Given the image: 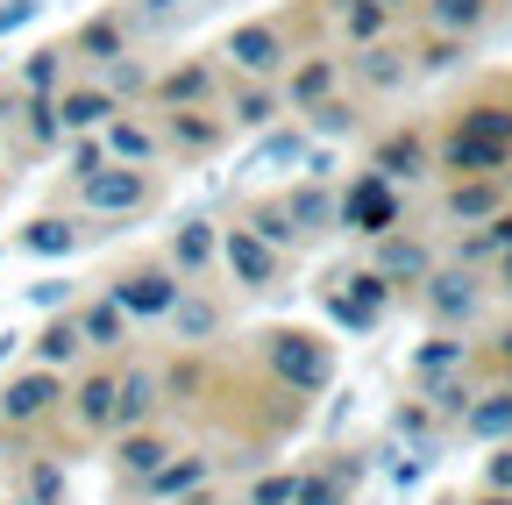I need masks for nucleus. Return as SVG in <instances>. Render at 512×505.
Wrapping results in <instances>:
<instances>
[{
  "label": "nucleus",
  "mask_w": 512,
  "mask_h": 505,
  "mask_svg": "<svg viewBox=\"0 0 512 505\" xmlns=\"http://www.w3.org/2000/svg\"><path fill=\"white\" fill-rule=\"evenodd\" d=\"M221 57H228L242 79H278V72L292 65V43H285L278 22H242V29H228Z\"/></svg>",
  "instance_id": "nucleus-1"
},
{
  "label": "nucleus",
  "mask_w": 512,
  "mask_h": 505,
  "mask_svg": "<svg viewBox=\"0 0 512 505\" xmlns=\"http://www.w3.org/2000/svg\"><path fill=\"white\" fill-rule=\"evenodd\" d=\"M335 221L356 228V235H370V242H377V235H392V228H399V193H392V178L363 171L349 193L335 200Z\"/></svg>",
  "instance_id": "nucleus-2"
},
{
  "label": "nucleus",
  "mask_w": 512,
  "mask_h": 505,
  "mask_svg": "<svg viewBox=\"0 0 512 505\" xmlns=\"http://www.w3.org/2000/svg\"><path fill=\"white\" fill-rule=\"evenodd\" d=\"M271 370L285 377L292 392H328L335 356H328V342H313V335H299V328H278V335H271Z\"/></svg>",
  "instance_id": "nucleus-3"
},
{
  "label": "nucleus",
  "mask_w": 512,
  "mask_h": 505,
  "mask_svg": "<svg viewBox=\"0 0 512 505\" xmlns=\"http://www.w3.org/2000/svg\"><path fill=\"white\" fill-rule=\"evenodd\" d=\"M221 264L235 271V285H242V292H271V285H278V271H285V249H271L264 235L242 221V228H228V235H221Z\"/></svg>",
  "instance_id": "nucleus-4"
},
{
  "label": "nucleus",
  "mask_w": 512,
  "mask_h": 505,
  "mask_svg": "<svg viewBox=\"0 0 512 505\" xmlns=\"http://www.w3.org/2000/svg\"><path fill=\"white\" fill-rule=\"evenodd\" d=\"M79 193L93 214H143L150 207V171L143 164H100L93 178H79Z\"/></svg>",
  "instance_id": "nucleus-5"
},
{
  "label": "nucleus",
  "mask_w": 512,
  "mask_h": 505,
  "mask_svg": "<svg viewBox=\"0 0 512 505\" xmlns=\"http://www.w3.org/2000/svg\"><path fill=\"white\" fill-rule=\"evenodd\" d=\"M107 299H114L121 313H143V321H157V313L178 299V271H171V264H136V271H121V278L107 285Z\"/></svg>",
  "instance_id": "nucleus-6"
},
{
  "label": "nucleus",
  "mask_w": 512,
  "mask_h": 505,
  "mask_svg": "<svg viewBox=\"0 0 512 505\" xmlns=\"http://www.w3.org/2000/svg\"><path fill=\"white\" fill-rule=\"evenodd\" d=\"M50 107H57V129L64 136H93V129H107V121L121 114V100L107 86H57Z\"/></svg>",
  "instance_id": "nucleus-7"
},
{
  "label": "nucleus",
  "mask_w": 512,
  "mask_h": 505,
  "mask_svg": "<svg viewBox=\"0 0 512 505\" xmlns=\"http://www.w3.org/2000/svg\"><path fill=\"white\" fill-rule=\"evenodd\" d=\"M420 299H427V313H434L441 328H456V321H470V313H477V278H470L463 264H456V271L434 264V271L420 278Z\"/></svg>",
  "instance_id": "nucleus-8"
},
{
  "label": "nucleus",
  "mask_w": 512,
  "mask_h": 505,
  "mask_svg": "<svg viewBox=\"0 0 512 505\" xmlns=\"http://www.w3.org/2000/svg\"><path fill=\"white\" fill-rule=\"evenodd\" d=\"M57 399H64L57 370H22V377H8V385H0V420L29 427V420H43V413H50Z\"/></svg>",
  "instance_id": "nucleus-9"
},
{
  "label": "nucleus",
  "mask_w": 512,
  "mask_h": 505,
  "mask_svg": "<svg viewBox=\"0 0 512 505\" xmlns=\"http://www.w3.org/2000/svg\"><path fill=\"white\" fill-rule=\"evenodd\" d=\"M370 271H377L384 285H413V292H420V278L434 271V249H427L420 235H399V228H392V235H377V264H370Z\"/></svg>",
  "instance_id": "nucleus-10"
},
{
  "label": "nucleus",
  "mask_w": 512,
  "mask_h": 505,
  "mask_svg": "<svg viewBox=\"0 0 512 505\" xmlns=\"http://www.w3.org/2000/svg\"><path fill=\"white\" fill-rule=\"evenodd\" d=\"M93 136H100L107 164H150V157L164 150V136L150 129V121H136V114H114L107 129H93Z\"/></svg>",
  "instance_id": "nucleus-11"
},
{
  "label": "nucleus",
  "mask_w": 512,
  "mask_h": 505,
  "mask_svg": "<svg viewBox=\"0 0 512 505\" xmlns=\"http://www.w3.org/2000/svg\"><path fill=\"white\" fill-rule=\"evenodd\" d=\"M434 164H441V171H456V178H498V171L512 164V150H491V143H470L463 129H448Z\"/></svg>",
  "instance_id": "nucleus-12"
},
{
  "label": "nucleus",
  "mask_w": 512,
  "mask_h": 505,
  "mask_svg": "<svg viewBox=\"0 0 512 505\" xmlns=\"http://www.w3.org/2000/svg\"><path fill=\"white\" fill-rule=\"evenodd\" d=\"M221 136H228V121L207 114V107H171V121H164V143L171 150H192V157L221 150Z\"/></svg>",
  "instance_id": "nucleus-13"
},
{
  "label": "nucleus",
  "mask_w": 512,
  "mask_h": 505,
  "mask_svg": "<svg viewBox=\"0 0 512 505\" xmlns=\"http://www.w3.org/2000/svg\"><path fill=\"white\" fill-rule=\"evenodd\" d=\"M214 257H221V235H214V221H178V235H171V257H164V264H171L178 278H200Z\"/></svg>",
  "instance_id": "nucleus-14"
},
{
  "label": "nucleus",
  "mask_w": 512,
  "mask_h": 505,
  "mask_svg": "<svg viewBox=\"0 0 512 505\" xmlns=\"http://www.w3.org/2000/svg\"><path fill=\"white\" fill-rule=\"evenodd\" d=\"M342 285H349V292H335V313H342L349 328H377V313L392 306V285H384L377 271H356V278H342Z\"/></svg>",
  "instance_id": "nucleus-15"
},
{
  "label": "nucleus",
  "mask_w": 512,
  "mask_h": 505,
  "mask_svg": "<svg viewBox=\"0 0 512 505\" xmlns=\"http://www.w3.org/2000/svg\"><path fill=\"white\" fill-rule=\"evenodd\" d=\"M285 207V221H292V235H320V228H335V193L320 178H306V185H292V193L278 200Z\"/></svg>",
  "instance_id": "nucleus-16"
},
{
  "label": "nucleus",
  "mask_w": 512,
  "mask_h": 505,
  "mask_svg": "<svg viewBox=\"0 0 512 505\" xmlns=\"http://www.w3.org/2000/svg\"><path fill=\"white\" fill-rule=\"evenodd\" d=\"M164 321H171V335H178V342H214L221 306H214L207 292H185V285H178V299L164 306Z\"/></svg>",
  "instance_id": "nucleus-17"
},
{
  "label": "nucleus",
  "mask_w": 512,
  "mask_h": 505,
  "mask_svg": "<svg viewBox=\"0 0 512 505\" xmlns=\"http://www.w3.org/2000/svg\"><path fill=\"white\" fill-rule=\"evenodd\" d=\"M363 86H377V93H392V86H406L413 79V57L399 50V43H363V57L349 65Z\"/></svg>",
  "instance_id": "nucleus-18"
},
{
  "label": "nucleus",
  "mask_w": 512,
  "mask_h": 505,
  "mask_svg": "<svg viewBox=\"0 0 512 505\" xmlns=\"http://www.w3.org/2000/svg\"><path fill=\"white\" fill-rule=\"evenodd\" d=\"M498 15V0H427V22H434V36H477L484 22Z\"/></svg>",
  "instance_id": "nucleus-19"
},
{
  "label": "nucleus",
  "mask_w": 512,
  "mask_h": 505,
  "mask_svg": "<svg viewBox=\"0 0 512 505\" xmlns=\"http://www.w3.org/2000/svg\"><path fill=\"white\" fill-rule=\"evenodd\" d=\"M221 121H235V129H271V121H278V86L271 79H242Z\"/></svg>",
  "instance_id": "nucleus-20"
},
{
  "label": "nucleus",
  "mask_w": 512,
  "mask_h": 505,
  "mask_svg": "<svg viewBox=\"0 0 512 505\" xmlns=\"http://www.w3.org/2000/svg\"><path fill=\"white\" fill-rule=\"evenodd\" d=\"M150 93H157L164 107H207V93H214V65H178V72L150 79Z\"/></svg>",
  "instance_id": "nucleus-21"
},
{
  "label": "nucleus",
  "mask_w": 512,
  "mask_h": 505,
  "mask_svg": "<svg viewBox=\"0 0 512 505\" xmlns=\"http://www.w3.org/2000/svg\"><path fill=\"white\" fill-rule=\"evenodd\" d=\"M370 171L399 185V178H413V171H427V143H420V136H406V129H399V136H384V143L370 150Z\"/></svg>",
  "instance_id": "nucleus-22"
},
{
  "label": "nucleus",
  "mask_w": 512,
  "mask_h": 505,
  "mask_svg": "<svg viewBox=\"0 0 512 505\" xmlns=\"http://www.w3.org/2000/svg\"><path fill=\"white\" fill-rule=\"evenodd\" d=\"M456 129H463L470 143L512 150V107H498V100H477V107H463V114H456Z\"/></svg>",
  "instance_id": "nucleus-23"
},
{
  "label": "nucleus",
  "mask_w": 512,
  "mask_h": 505,
  "mask_svg": "<svg viewBox=\"0 0 512 505\" xmlns=\"http://www.w3.org/2000/svg\"><path fill=\"white\" fill-rule=\"evenodd\" d=\"M335 79H342V65H335V57H306V65L285 79V100H292V107H320V100L335 93Z\"/></svg>",
  "instance_id": "nucleus-24"
},
{
  "label": "nucleus",
  "mask_w": 512,
  "mask_h": 505,
  "mask_svg": "<svg viewBox=\"0 0 512 505\" xmlns=\"http://www.w3.org/2000/svg\"><path fill=\"white\" fill-rule=\"evenodd\" d=\"M79 342H86V349H121V342H128V313H121L114 299H93V306L79 313Z\"/></svg>",
  "instance_id": "nucleus-25"
},
{
  "label": "nucleus",
  "mask_w": 512,
  "mask_h": 505,
  "mask_svg": "<svg viewBox=\"0 0 512 505\" xmlns=\"http://www.w3.org/2000/svg\"><path fill=\"white\" fill-rule=\"evenodd\" d=\"M22 249H29V257H72V249H79V228L64 221V214H36V221L22 228Z\"/></svg>",
  "instance_id": "nucleus-26"
},
{
  "label": "nucleus",
  "mask_w": 512,
  "mask_h": 505,
  "mask_svg": "<svg viewBox=\"0 0 512 505\" xmlns=\"http://www.w3.org/2000/svg\"><path fill=\"white\" fill-rule=\"evenodd\" d=\"M150 406H157V377H150V370L114 377V420H121V427H128V420H150Z\"/></svg>",
  "instance_id": "nucleus-27"
},
{
  "label": "nucleus",
  "mask_w": 512,
  "mask_h": 505,
  "mask_svg": "<svg viewBox=\"0 0 512 505\" xmlns=\"http://www.w3.org/2000/svg\"><path fill=\"white\" fill-rule=\"evenodd\" d=\"M448 214L456 221H491L498 214V185L491 178H456L448 185Z\"/></svg>",
  "instance_id": "nucleus-28"
},
{
  "label": "nucleus",
  "mask_w": 512,
  "mask_h": 505,
  "mask_svg": "<svg viewBox=\"0 0 512 505\" xmlns=\"http://www.w3.org/2000/svg\"><path fill=\"white\" fill-rule=\"evenodd\" d=\"M79 349H86V342H79V321H72V313H57V321H50V328L36 335V363H43V370H57V363H72Z\"/></svg>",
  "instance_id": "nucleus-29"
},
{
  "label": "nucleus",
  "mask_w": 512,
  "mask_h": 505,
  "mask_svg": "<svg viewBox=\"0 0 512 505\" xmlns=\"http://www.w3.org/2000/svg\"><path fill=\"white\" fill-rule=\"evenodd\" d=\"M463 427H470L477 441H505V434H512V392H491V399H477V406L463 413Z\"/></svg>",
  "instance_id": "nucleus-30"
},
{
  "label": "nucleus",
  "mask_w": 512,
  "mask_h": 505,
  "mask_svg": "<svg viewBox=\"0 0 512 505\" xmlns=\"http://www.w3.org/2000/svg\"><path fill=\"white\" fill-rule=\"evenodd\" d=\"M64 50H72V57H100V65H107V57H121V15H100V22H86L72 43H64Z\"/></svg>",
  "instance_id": "nucleus-31"
},
{
  "label": "nucleus",
  "mask_w": 512,
  "mask_h": 505,
  "mask_svg": "<svg viewBox=\"0 0 512 505\" xmlns=\"http://www.w3.org/2000/svg\"><path fill=\"white\" fill-rule=\"evenodd\" d=\"M64 43H43V50H29V65H22V93H57V79H64Z\"/></svg>",
  "instance_id": "nucleus-32"
},
{
  "label": "nucleus",
  "mask_w": 512,
  "mask_h": 505,
  "mask_svg": "<svg viewBox=\"0 0 512 505\" xmlns=\"http://www.w3.org/2000/svg\"><path fill=\"white\" fill-rule=\"evenodd\" d=\"M164 463H171V449H164L157 434H128V441H121V470L136 477V484H143V477H157Z\"/></svg>",
  "instance_id": "nucleus-33"
},
{
  "label": "nucleus",
  "mask_w": 512,
  "mask_h": 505,
  "mask_svg": "<svg viewBox=\"0 0 512 505\" xmlns=\"http://www.w3.org/2000/svg\"><path fill=\"white\" fill-rule=\"evenodd\" d=\"M335 15H342L349 43H377V36H384V22H392V15L377 8V0H335Z\"/></svg>",
  "instance_id": "nucleus-34"
},
{
  "label": "nucleus",
  "mask_w": 512,
  "mask_h": 505,
  "mask_svg": "<svg viewBox=\"0 0 512 505\" xmlns=\"http://www.w3.org/2000/svg\"><path fill=\"white\" fill-rule=\"evenodd\" d=\"M512 249V207H498L491 221H484V235H470L463 242V264H484V257H505Z\"/></svg>",
  "instance_id": "nucleus-35"
},
{
  "label": "nucleus",
  "mask_w": 512,
  "mask_h": 505,
  "mask_svg": "<svg viewBox=\"0 0 512 505\" xmlns=\"http://www.w3.org/2000/svg\"><path fill=\"white\" fill-rule=\"evenodd\" d=\"M79 420L86 427H114V377H86L79 385Z\"/></svg>",
  "instance_id": "nucleus-36"
},
{
  "label": "nucleus",
  "mask_w": 512,
  "mask_h": 505,
  "mask_svg": "<svg viewBox=\"0 0 512 505\" xmlns=\"http://www.w3.org/2000/svg\"><path fill=\"white\" fill-rule=\"evenodd\" d=\"M200 477H207V463H200V456H185V463H164V470H157V477H143V484H150L157 498H178V491H192Z\"/></svg>",
  "instance_id": "nucleus-37"
},
{
  "label": "nucleus",
  "mask_w": 512,
  "mask_h": 505,
  "mask_svg": "<svg viewBox=\"0 0 512 505\" xmlns=\"http://www.w3.org/2000/svg\"><path fill=\"white\" fill-rule=\"evenodd\" d=\"M249 228H256V235H264V242H271V249H292V242H299V235H292V221H285V207H278V200H264V207H256V214H249Z\"/></svg>",
  "instance_id": "nucleus-38"
},
{
  "label": "nucleus",
  "mask_w": 512,
  "mask_h": 505,
  "mask_svg": "<svg viewBox=\"0 0 512 505\" xmlns=\"http://www.w3.org/2000/svg\"><path fill=\"white\" fill-rule=\"evenodd\" d=\"M107 93L121 100V93H150V72L136 65V57H107Z\"/></svg>",
  "instance_id": "nucleus-39"
},
{
  "label": "nucleus",
  "mask_w": 512,
  "mask_h": 505,
  "mask_svg": "<svg viewBox=\"0 0 512 505\" xmlns=\"http://www.w3.org/2000/svg\"><path fill=\"white\" fill-rule=\"evenodd\" d=\"M306 114H313V129H320V136L356 129V107H349V100H320V107H306Z\"/></svg>",
  "instance_id": "nucleus-40"
},
{
  "label": "nucleus",
  "mask_w": 512,
  "mask_h": 505,
  "mask_svg": "<svg viewBox=\"0 0 512 505\" xmlns=\"http://www.w3.org/2000/svg\"><path fill=\"white\" fill-rule=\"evenodd\" d=\"M456 363H463V342H427V349L413 356L420 377H441V370H456Z\"/></svg>",
  "instance_id": "nucleus-41"
},
{
  "label": "nucleus",
  "mask_w": 512,
  "mask_h": 505,
  "mask_svg": "<svg viewBox=\"0 0 512 505\" xmlns=\"http://www.w3.org/2000/svg\"><path fill=\"white\" fill-rule=\"evenodd\" d=\"M448 65H463V36H434L420 57V72H448Z\"/></svg>",
  "instance_id": "nucleus-42"
},
{
  "label": "nucleus",
  "mask_w": 512,
  "mask_h": 505,
  "mask_svg": "<svg viewBox=\"0 0 512 505\" xmlns=\"http://www.w3.org/2000/svg\"><path fill=\"white\" fill-rule=\"evenodd\" d=\"M36 15H43V0H0V36L22 29V22H36Z\"/></svg>",
  "instance_id": "nucleus-43"
},
{
  "label": "nucleus",
  "mask_w": 512,
  "mask_h": 505,
  "mask_svg": "<svg viewBox=\"0 0 512 505\" xmlns=\"http://www.w3.org/2000/svg\"><path fill=\"white\" fill-rule=\"evenodd\" d=\"M100 164H107V150H100V136H86V143L72 150V178H93Z\"/></svg>",
  "instance_id": "nucleus-44"
},
{
  "label": "nucleus",
  "mask_w": 512,
  "mask_h": 505,
  "mask_svg": "<svg viewBox=\"0 0 512 505\" xmlns=\"http://www.w3.org/2000/svg\"><path fill=\"white\" fill-rule=\"evenodd\" d=\"M292 484H299V477H264L249 505H292Z\"/></svg>",
  "instance_id": "nucleus-45"
},
{
  "label": "nucleus",
  "mask_w": 512,
  "mask_h": 505,
  "mask_svg": "<svg viewBox=\"0 0 512 505\" xmlns=\"http://www.w3.org/2000/svg\"><path fill=\"white\" fill-rule=\"evenodd\" d=\"M292 505H342L335 484H292Z\"/></svg>",
  "instance_id": "nucleus-46"
},
{
  "label": "nucleus",
  "mask_w": 512,
  "mask_h": 505,
  "mask_svg": "<svg viewBox=\"0 0 512 505\" xmlns=\"http://www.w3.org/2000/svg\"><path fill=\"white\" fill-rule=\"evenodd\" d=\"M178 8H192V0H143V8H136V22H171Z\"/></svg>",
  "instance_id": "nucleus-47"
},
{
  "label": "nucleus",
  "mask_w": 512,
  "mask_h": 505,
  "mask_svg": "<svg viewBox=\"0 0 512 505\" xmlns=\"http://www.w3.org/2000/svg\"><path fill=\"white\" fill-rule=\"evenodd\" d=\"M36 292V306H64V299H72V285H64V278H43V285H29Z\"/></svg>",
  "instance_id": "nucleus-48"
},
{
  "label": "nucleus",
  "mask_w": 512,
  "mask_h": 505,
  "mask_svg": "<svg viewBox=\"0 0 512 505\" xmlns=\"http://www.w3.org/2000/svg\"><path fill=\"white\" fill-rule=\"evenodd\" d=\"M57 491H64V477H57V470L43 463V470H36V498H57Z\"/></svg>",
  "instance_id": "nucleus-49"
},
{
  "label": "nucleus",
  "mask_w": 512,
  "mask_h": 505,
  "mask_svg": "<svg viewBox=\"0 0 512 505\" xmlns=\"http://www.w3.org/2000/svg\"><path fill=\"white\" fill-rule=\"evenodd\" d=\"M491 491H512V449H505V456L491 463Z\"/></svg>",
  "instance_id": "nucleus-50"
},
{
  "label": "nucleus",
  "mask_w": 512,
  "mask_h": 505,
  "mask_svg": "<svg viewBox=\"0 0 512 505\" xmlns=\"http://www.w3.org/2000/svg\"><path fill=\"white\" fill-rule=\"evenodd\" d=\"M498 292L512 299V249H505V257H498Z\"/></svg>",
  "instance_id": "nucleus-51"
},
{
  "label": "nucleus",
  "mask_w": 512,
  "mask_h": 505,
  "mask_svg": "<svg viewBox=\"0 0 512 505\" xmlns=\"http://www.w3.org/2000/svg\"><path fill=\"white\" fill-rule=\"evenodd\" d=\"M377 8H384V15H406V8H413V0H377Z\"/></svg>",
  "instance_id": "nucleus-52"
},
{
  "label": "nucleus",
  "mask_w": 512,
  "mask_h": 505,
  "mask_svg": "<svg viewBox=\"0 0 512 505\" xmlns=\"http://www.w3.org/2000/svg\"><path fill=\"white\" fill-rule=\"evenodd\" d=\"M498 356H505V363H512V328H505V335H498Z\"/></svg>",
  "instance_id": "nucleus-53"
},
{
  "label": "nucleus",
  "mask_w": 512,
  "mask_h": 505,
  "mask_svg": "<svg viewBox=\"0 0 512 505\" xmlns=\"http://www.w3.org/2000/svg\"><path fill=\"white\" fill-rule=\"evenodd\" d=\"M477 505H512V491H491V498H477Z\"/></svg>",
  "instance_id": "nucleus-54"
},
{
  "label": "nucleus",
  "mask_w": 512,
  "mask_h": 505,
  "mask_svg": "<svg viewBox=\"0 0 512 505\" xmlns=\"http://www.w3.org/2000/svg\"><path fill=\"white\" fill-rule=\"evenodd\" d=\"M36 505H57V498H36Z\"/></svg>",
  "instance_id": "nucleus-55"
}]
</instances>
